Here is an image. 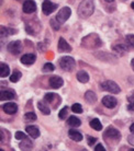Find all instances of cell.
I'll return each mask as SVG.
<instances>
[{
    "label": "cell",
    "mask_w": 134,
    "mask_h": 151,
    "mask_svg": "<svg viewBox=\"0 0 134 151\" xmlns=\"http://www.w3.org/2000/svg\"><path fill=\"white\" fill-rule=\"evenodd\" d=\"M95 11V1L93 0H83L78 6V15L81 19H87Z\"/></svg>",
    "instance_id": "6da1fadb"
},
{
    "label": "cell",
    "mask_w": 134,
    "mask_h": 151,
    "mask_svg": "<svg viewBox=\"0 0 134 151\" xmlns=\"http://www.w3.org/2000/svg\"><path fill=\"white\" fill-rule=\"evenodd\" d=\"M81 45L84 46V47H86V48H95V47L101 46V41H100V37L98 35L90 34V35H87L83 40Z\"/></svg>",
    "instance_id": "7a4b0ae2"
},
{
    "label": "cell",
    "mask_w": 134,
    "mask_h": 151,
    "mask_svg": "<svg viewBox=\"0 0 134 151\" xmlns=\"http://www.w3.org/2000/svg\"><path fill=\"white\" fill-rule=\"evenodd\" d=\"M58 64H59V67L63 70H65V71H72V70H74L75 66H76V61H75V59H74L73 57L64 56L59 59Z\"/></svg>",
    "instance_id": "3957f363"
},
{
    "label": "cell",
    "mask_w": 134,
    "mask_h": 151,
    "mask_svg": "<svg viewBox=\"0 0 134 151\" xmlns=\"http://www.w3.org/2000/svg\"><path fill=\"white\" fill-rule=\"evenodd\" d=\"M100 87L104 91H108L110 93H113V94H118L120 93V87L114 82V81H111V80H108V81H104V82L100 84Z\"/></svg>",
    "instance_id": "277c9868"
},
{
    "label": "cell",
    "mask_w": 134,
    "mask_h": 151,
    "mask_svg": "<svg viewBox=\"0 0 134 151\" xmlns=\"http://www.w3.org/2000/svg\"><path fill=\"white\" fill-rule=\"evenodd\" d=\"M70 14H72V10H70V8L64 7V8H62L61 11L56 14V20H57L61 24H63V23H65L66 21L69 19Z\"/></svg>",
    "instance_id": "5b68a950"
},
{
    "label": "cell",
    "mask_w": 134,
    "mask_h": 151,
    "mask_svg": "<svg viewBox=\"0 0 134 151\" xmlns=\"http://www.w3.org/2000/svg\"><path fill=\"white\" fill-rule=\"evenodd\" d=\"M22 43L20 41H12L8 44V50L12 54V55H19L22 52Z\"/></svg>",
    "instance_id": "8992f818"
},
{
    "label": "cell",
    "mask_w": 134,
    "mask_h": 151,
    "mask_svg": "<svg viewBox=\"0 0 134 151\" xmlns=\"http://www.w3.org/2000/svg\"><path fill=\"white\" fill-rule=\"evenodd\" d=\"M57 8V4H53L50 0H44L42 4V11L45 15H50L51 13H53V11Z\"/></svg>",
    "instance_id": "52a82bcc"
},
{
    "label": "cell",
    "mask_w": 134,
    "mask_h": 151,
    "mask_svg": "<svg viewBox=\"0 0 134 151\" xmlns=\"http://www.w3.org/2000/svg\"><path fill=\"white\" fill-rule=\"evenodd\" d=\"M120 137H121V134L118 129L113 128V127H109V128L106 130L104 132V138H109L111 140H119Z\"/></svg>",
    "instance_id": "ba28073f"
},
{
    "label": "cell",
    "mask_w": 134,
    "mask_h": 151,
    "mask_svg": "<svg viewBox=\"0 0 134 151\" xmlns=\"http://www.w3.org/2000/svg\"><path fill=\"white\" fill-rule=\"evenodd\" d=\"M22 9L24 13H32V12L36 11V4L33 0H25Z\"/></svg>",
    "instance_id": "9c48e42d"
},
{
    "label": "cell",
    "mask_w": 134,
    "mask_h": 151,
    "mask_svg": "<svg viewBox=\"0 0 134 151\" xmlns=\"http://www.w3.org/2000/svg\"><path fill=\"white\" fill-rule=\"evenodd\" d=\"M102 104H104L106 107H108V109H113V107L117 106L118 101H117V99H114L113 96H111V95H106V96H104V99H102Z\"/></svg>",
    "instance_id": "30bf717a"
},
{
    "label": "cell",
    "mask_w": 134,
    "mask_h": 151,
    "mask_svg": "<svg viewBox=\"0 0 134 151\" xmlns=\"http://www.w3.org/2000/svg\"><path fill=\"white\" fill-rule=\"evenodd\" d=\"M2 110H4V113L9 114V115H13V114H15L18 112V105L15 103L8 102L2 105Z\"/></svg>",
    "instance_id": "8fae6325"
},
{
    "label": "cell",
    "mask_w": 134,
    "mask_h": 151,
    "mask_svg": "<svg viewBox=\"0 0 134 151\" xmlns=\"http://www.w3.org/2000/svg\"><path fill=\"white\" fill-rule=\"evenodd\" d=\"M58 50L61 53H70L72 52V46L65 41V38L61 37L58 40Z\"/></svg>",
    "instance_id": "7c38bea8"
},
{
    "label": "cell",
    "mask_w": 134,
    "mask_h": 151,
    "mask_svg": "<svg viewBox=\"0 0 134 151\" xmlns=\"http://www.w3.org/2000/svg\"><path fill=\"white\" fill-rule=\"evenodd\" d=\"M35 60H36V55L35 54H25L21 57V63L23 65H27V66L33 65Z\"/></svg>",
    "instance_id": "4fadbf2b"
},
{
    "label": "cell",
    "mask_w": 134,
    "mask_h": 151,
    "mask_svg": "<svg viewBox=\"0 0 134 151\" xmlns=\"http://www.w3.org/2000/svg\"><path fill=\"white\" fill-rule=\"evenodd\" d=\"M63 84H64V81H63V79H62L61 77H58V76H53V77H51L50 78L51 88H53V89H58V88H61Z\"/></svg>",
    "instance_id": "5bb4252c"
},
{
    "label": "cell",
    "mask_w": 134,
    "mask_h": 151,
    "mask_svg": "<svg viewBox=\"0 0 134 151\" xmlns=\"http://www.w3.org/2000/svg\"><path fill=\"white\" fill-rule=\"evenodd\" d=\"M14 96H15V94L12 90H2L1 92H0V100H1V101L13 100Z\"/></svg>",
    "instance_id": "9a60e30c"
},
{
    "label": "cell",
    "mask_w": 134,
    "mask_h": 151,
    "mask_svg": "<svg viewBox=\"0 0 134 151\" xmlns=\"http://www.w3.org/2000/svg\"><path fill=\"white\" fill-rule=\"evenodd\" d=\"M112 50H113L117 55L123 56L124 54L129 52V48H127V46L123 45V44H118V45H114L113 47H112Z\"/></svg>",
    "instance_id": "2e32d148"
},
{
    "label": "cell",
    "mask_w": 134,
    "mask_h": 151,
    "mask_svg": "<svg viewBox=\"0 0 134 151\" xmlns=\"http://www.w3.org/2000/svg\"><path fill=\"white\" fill-rule=\"evenodd\" d=\"M19 147L22 151H31L32 148H33V144H32V141L29 138H25V139H23L20 142Z\"/></svg>",
    "instance_id": "e0dca14e"
},
{
    "label": "cell",
    "mask_w": 134,
    "mask_h": 151,
    "mask_svg": "<svg viewBox=\"0 0 134 151\" xmlns=\"http://www.w3.org/2000/svg\"><path fill=\"white\" fill-rule=\"evenodd\" d=\"M25 130H27V132L30 135L32 138H38L40 137V135H41V132H40V130H38V127H35V126H27V128H25Z\"/></svg>",
    "instance_id": "ac0fdd59"
},
{
    "label": "cell",
    "mask_w": 134,
    "mask_h": 151,
    "mask_svg": "<svg viewBox=\"0 0 134 151\" xmlns=\"http://www.w3.org/2000/svg\"><path fill=\"white\" fill-rule=\"evenodd\" d=\"M68 136L74 141H81L83 140V135L78 130H76V129H70L68 132Z\"/></svg>",
    "instance_id": "d6986e66"
},
{
    "label": "cell",
    "mask_w": 134,
    "mask_h": 151,
    "mask_svg": "<svg viewBox=\"0 0 134 151\" xmlns=\"http://www.w3.org/2000/svg\"><path fill=\"white\" fill-rule=\"evenodd\" d=\"M85 100L89 103V104H95L97 101V95L95 92H92V91H87L86 93H85Z\"/></svg>",
    "instance_id": "ffe728a7"
},
{
    "label": "cell",
    "mask_w": 134,
    "mask_h": 151,
    "mask_svg": "<svg viewBox=\"0 0 134 151\" xmlns=\"http://www.w3.org/2000/svg\"><path fill=\"white\" fill-rule=\"evenodd\" d=\"M76 77L77 79H78V81L81 83H86L89 81V75L86 71H84V70H80V71L77 72Z\"/></svg>",
    "instance_id": "44dd1931"
},
{
    "label": "cell",
    "mask_w": 134,
    "mask_h": 151,
    "mask_svg": "<svg viewBox=\"0 0 134 151\" xmlns=\"http://www.w3.org/2000/svg\"><path fill=\"white\" fill-rule=\"evenodd\" d=\"M9 72H10V68L7 64L4 63H1L0 64V77L1 78H6L7 76H9Z\"/></svg>",
    "instance_id": "7402d4cb"
},
{
    "label": "cell",
    "mask_w": 134,
    "mask_h": 151,
    "mask_svg": "<svg viewBox=\"0 0 134 151\" xmlns=\"http://www.w3.org/2000/svg\"><path fill=\"white\" fill-rule=\"evenodd\" d=\"M67 125L69 126H72V127H78V126H80L81 125V122L80 119L76 116H70L67 119Z\"/></svg>",
    "instance_id": "603a6c76"
},
{
    "label": "cell",
    "mask_w": 134,
    "mask_h": 151,
    "mask_svg": "<svg viewBox=\"0 0 134 151\" xmlns=\"http://www.w3.org/2000/svg\"><path fill=\"white\" fill-rule=\"evenodd\" d=\"M15 31L14 30H11V29H7L6 27H0V36L1 37H7L8 35H11V34H14Z\"/></svg>",
    "instance_id": "cb8c5ba5"
},
{
    "label": "cell",
    "mask_w": 134,
    "mask_h": 151,
    "mask_svg": "<svg viewBox=\"0 0 134 151\" xmlns=\"http://www.w3.org/2000/svg\"><path fill=\"white\" fill-rule=\"evenodd\" d=\"M90 127H91L92 129H95V130H101L102 129V125H101V122L98 119V118H93V119H91L90 121Z\"/></svg>",
    "instance_id": "d4e9b609"
},
{
    "label": "cell",
    "mask_w": 134,
    "mask_h": 151,
    "mask_svg": "<svg viewBox=\"0 0 134 151\" xmlns=\"http://www.w3.org/2000/svg\"><path fill=\"white\" fill-rule=\"evenodd\" d=\"M38 110L41 111L43 114H45V115H50L51 114V110L49 109V106L46 105L43 101H40V102L38 103Z\"/></svg>",
    "instance_id": "484cf974"
},
{
    "label": "cell",
    "mask_w": 134,
    "mask_h": 151,
    "mask_svg": "<svg viewBox=\"0 0 134 151\" xmlns=\"http://www.w3.org/2000/svg\"><path fill=\"white\" fill-rule=\"evenodd\" d=\"M21 77H22V73H21L19 70H14L13 73L10 76V81H11V82H18V81L21 79Z\"/></svg>",
    "instance_id": "4316f807"
},
{
    "label": "cell",
    "mask_w": 134,
    "mask_h": 151,
    "mask_svg": "<svg viewBox=\"0 0 134 151\" xmlns=\"http://www.w3.org/2000/svg\"><path fill=\"white\" fill-rule=\"evenodd\" d=\"M56 98H58V95L55 94V93H46L45 96H44V100H45L46 102L52 103V104H53L54 100H55Z\"/></svg>",
    "instance_id": "83f0119b"
},
{
    "label": "cell",
    "mask_w": 134,
    "mask_h": 151,
    "mask_svg": "<svg viewBox=\"0 0 134 151\" xmlns=\"http://www.w3.org/2000/svg\"><path fill=\"white\" fill-rule=\"evenodd\" d=\"M36 114L33 113V112H29V113H27L25 115H24V119L27 122H34L36 121Z\"/></svg>",
    "instance_id": "f1b7e54d"
},
{
    "label": "cell",
    "mask_w": 134,
    "mask_h": 151,
    "mask_svg": "<svg viewBox=\"0 0 134 151\" xmlns=\"http://www.w3.org/2000/svg\"><path fill=\"white\" fill-rule=\"evenodd\" d=\"M72 111H73L74 113L80 114V113H83V107H81V105L79 103H75V104H73V106H72Z\"/></svg>",
    "instance_id": "f546056e"
},
{
    "label": "cell",
    "mask_w": 134,
    "mask_h": 151,
    "mask_svg": "<svg viewBox=\"0 0 134 151\" xmlns=\"http://www.w3.org/2000/svg\"><path fill=\"white\" fill-rule=\"evenodd\" d=\"M54 69H55V66L53 64H51V63H46L44 66H43V71L44 72H50V71H53Z\"/></svg>",
    "instance_id": "4dcf8cb0"
},
{
    "label": "cell",
    "mask_w": 134,
    "mask_h": 151,
    "mask_svg": "<svg viewBox=\"0 0 134 151\" xmlns=\"http://www.w3.org/2000/svg\"><path fill=\"white\" fill-rule=\"evenodd\" d=\"M50 24H51V27H53L55 31H58V30H59V27H61V23L58 22L56 19H52V20H51Z\"/></svg>",
    "instance_id": "1f68e13d"
},
{
    "label": "cell",
    "mask_w": 134,
    "mask_h": 151,
    "mask_svg": "<svg viewBox=\"0 0 134 151\" xmlns=\"http://www.w3.org/2000/svg\"><path fill=\"white\" fill-rule=\"evenodd\" d=\"M67 113H68V106H64L63 109H62V111L59 112V118L61 119H65L66 116H67Z\"/></svg>",
    "instance_id": "d6a6232c"
},
{
    "label": "cell",
    "mask_w": 134,
    "mask_h": 151,
    "mask_svg": "<svg viewBox=\"0 0 134 151\" xmlns=\"http://www.w3.org/2000/svg\"><path fill=\"white\" fill-rule=\"evenodd\" d=\"M125 42H127V44L129 46L134 47V35L133 34L127 35V37H125Z\"/></svg>",
    "instance_id": "836d02e7"
},
{
    "label": "cell",
    "mask_w": 134,
    "mask_h": 151,
    "mask_svg": "<svg viewBox=\"0 0 134 151\" xmlns=\"http://www.w3.org/2000/svg\"><path fill=\"white\" fill-rule=\"evenodd\" d=\"M25 138H28V137H27V135H25L24 132H15V139L23 140V139H25Z\"/></svg>",
    "instance_id": "e575fe53"
},
{
    "label": "cell",
    "mask_w": 134,
    "mask_h": 151,
    "mask_svg": "<svg viewBox=\"0 0 134 151\" xmlns=\"http://www.w3.org/2000/svg\"><path fill=\"white\" fill-rule=\"evenodd\" d=\"M87 141H88L89 146H92L95 142H97V138H93V137L88 136V137H87Z\"/></svg>",
    "instance_id": "d590c367"
},
{
    "label": "cell",
    "mask_w": 134,
    "mask_h": 151,
    "mask_svg": "<svg viewBox=\"0 0 134 151\" xmlns=\"http://www.w3.org/2000/svg\"><path fill=\"white\" fill-rule=\"evenodd\" d=\"M95 151H106V149H104V147L101 144H98L96 149H95Z\"/></svg>",
    "instance_id": "8d00e7d4"
},
{
    "label": "cell",
    "mask_w": 134,
    "mask_h": 151,
    "mask_svg": "<svg viewBox=\"0 0 134 151\" xmlns=\"http://www.w3.org/2000/svg\"><path fill=\"white\" fill-rule=\"evenodd\" d=\"M127 141H129V144L134 146V134L133 135H131V136L127 137Z\"/></svg>",
    "instance_id": "74e56055"
},
{
    "label": "cell",
    "mask_w": 134,
    "mask_h": 151,
    "mask_svg": "<svg viewBox=\"0 0 134 151\" xmlns=\"http://www.w3.org/2000/svg\"><path fill=\"white\" fill-rule=\"evenodd\" d=\"M127 109H129V111H133V112H134V101L131 103L130 105L127 106Z\"/></svg>",
    "instance_id": "f35d334b"
},
{
    "label": "cell",
    "mask_w": 134,
    "mask_h": 151,
    "mask_svg": "<svg viewBox=\"0 0 134 151\" xmlns=\"http://www.w3.org/2000/svg\"><path fill=\"white\" fill-rule=\"evenodd\" d=\"M130 130H131V132H132V134H134V123L130 126Z\"/></svg>",
    "instance_id": "ab89813d"
},
{
    "label": "cell",
    "mask_w": 134,
    "mask_h": 151,
    "mask_svg": "<svg viewBox=\"0 0 134 151\" xmlns=\"http://www.w3.org/2000/svg\"><path fill=\"white\" fill-rule=\"evenodd\" d=\"M131 66H132V69L134 70V58L132 59V60H131Z\"/></svg>",
    "instance_id": "60d3db41"
},
{
    "label": "cell",
    "mask_w": 134,
    "mask_h": 151,
    "mask_svg": "<svg viewBox=\"0 0 134 151\" xmlns=\"http://www.w3.org/2000/svg\"><path fill=\"white\" fill-rule=\"evenodd\" d=\"M104 1H106V2H109V4H111V2H113L114 0H104Z\"/></svg>",
    "instance_id": "b9f144b4"
},
{
    "label": "cell",
    "mask_w": 134,
    "mask_h": 151,
    "mask_svg": "<svg viewBox=\"0 0 134 151\" xmlns=\"http://www.w3.org/2000/svg\"><path fill=\"white\" fill-rule=\"evenodd\" d=\"M131 7H132V8L134 9V2H132V4H131Z\"/></svg>",
    "instance_id": "7bdbcfd3"
},
{
    "label": "cell",
    "mask_w": 134,
    "mask_h": 151,
    "mask_svg": "<svg viewBox=\"0 0 134 151\" xmlns=\"http://www.w3.org/2000/svg\"><path fill=\"white\" fill-rule=\"evenodd\" d=\"M129 151H134V149H130V150H129Z\"/></svg>",
    "instance_id": "ee69618b"
},
{
    "label": "cell",
    "mask_w": 134,
    "mask_h": 151,
    "mask_svg": "<svg viewBox=\"0 0 134 151\" xmlns=\"http://www.w3.org/2000/svg\"><path fill=\"white\" fill-rule=\"evenodd\" d=\"M0 151H4V149H0Z\"/></svg>",
    "instance_id": "f6af8a7d"
}]
</instances>
